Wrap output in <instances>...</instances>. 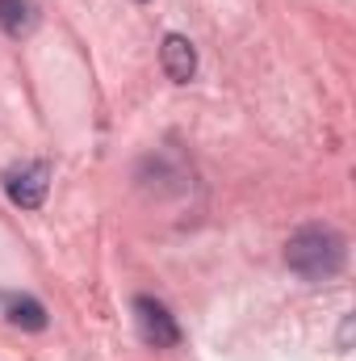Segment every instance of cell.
<instances>
[{
	"instance_id": "obj_1",
	"label": "cell",
	"mask_w": 356,
	"mask_h": 361,
	"mask_svg": "<svg viewBox=\"0 0 356 361\" xmlns=\"http://www.w3.org/2000/svg\"><path fill=\"white\" fill-rule=\"evenodd\" d=\"M348 261V244L336 227H323V223H310L302 231L289 235L285 244V265L298 273L302 281H327L344 269Z\"/></svg>"
},
{
	"instance_id": "obj_2",
	"label": "cell",
	"mask_w": 356,
	"mask_h": 361,
	"mask_svg": "<svg viewBox=\"0 0 356 361\" xmlns=\"http://www.w3.org/2000/svg\"><path fill=\"white\" fill-rule=\"evenodd\" d=\"M134 328H139V336L151 349H172V345H180V328H177V319H172V311L160 298H151V294H139L134 298Z\"/></svg>"
},
{
	"instance_id": "obj_3",
	"label": "cell",
	"mask_w": 356,
	"mask_h": 361,
	"mask_svg": "<svg viewBox=\"0 0 356 361\" xmlns=\"http://www.w3.org/2000/svg\"><path fill=\"white\" fill-rule=\"evenodd\" d=\"M46 189H51V164L46 160H30V164H17L4 173V193L21 210H38L46 202Z\"/></svg>"
},
{
	"instance_id": "obj_4",
	"label": "cell",
	"mask_w": 356,
	"mask_h": 361,
	"mask_svg": "<svg viewBox=\"0 0 356 361\" xmlns=\"http://www.w3.org/2000/svg\"><path fill=\"white\" fill-rule=\"evenodd\" d=\"M160 63H164V72H168L172 85H189V80L197 76V51H193V42H189L184 34H168V38H164Z\"/></svg>"
},
{
	"instance_id": "obj_5",
	"label": "cell",
	"mask_w": 356,
	"mask_h": 361,
	"mask_svg": "<svg viewBox=\"0 0 356 361\" xmlns=\"http://www.w3.org/2000/svg\"><path fill=\"white\" fill-rule=\"evenodd\" d=\"M0 307H4V319L25 328V332H42L46 328V307L30 294H0Z\"/></svg>"
},
{
	"instance_id": "obj_6",
	"label": "cell",
	"mask_w": 356,
	"mask_h": 361,
	"mask_svg": "<svg viewBox=\"0 0 356 361\" xmlns=\"http://www.w3.org/2000/svg\"><path fill=\"white\" fill-rule=\"evenodd\" d=\"M38 25V8L34 0H0V30L8 38H25Z\"/></svg>"
},
{
	"instance_id": "obj_7",
	"label": "cell",
	"mask_w": 356,
	"mask_h": 361,
	"mask_svg": "<svg viewBox=\"0 0 356 361\" xmlns=\"http://www.w3.org/2000/svg\"><path fill=\"white\" fill-rule=\"evenodd\" d=\"M139 4H143V0H139Z\"/></svg>"
}]
</instances>
